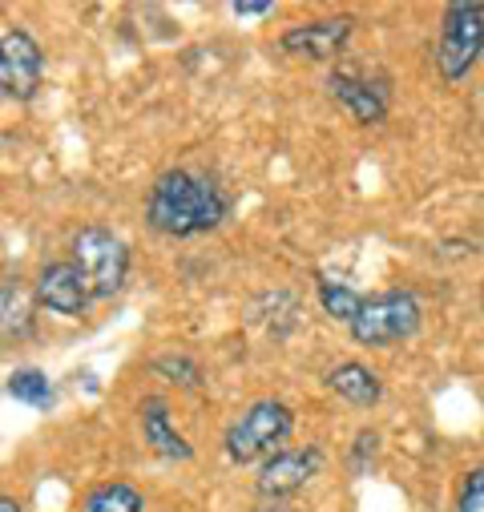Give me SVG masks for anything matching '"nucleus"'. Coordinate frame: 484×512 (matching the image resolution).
Listing matches in <instances>:
<instances>
[{"instance_id":"f257e3e1","label":"nucleus","mask_w":484,"mask_h":512,"mask_svg":"<svg viewBox=\"0 0 484 512\" xmlns=\"http://www.w3.org/2000/svg\"><path fill=\"white\" fill-rule=\"evenodd\" d=\"M230 198L198 170H166L146 198V222L166 238H198L226 222Z\"/></svg>"},{"instance_id":"f03ea898","label":"nucleus","mask_w":484,"mask_h":512,"mask_svg":"<svg viewBox=\"0 0 484 512\" xmlns=\"http://www.w3.org/2000/svg\"><path fill=\"white\" fill-rule=\"evenodd\" d=\"M295 428V416L283 400H255L247 412H242L226 436H222V448L234 464H255V460H271L279 452V444L291 436Z\"/></svg>"},{"instance_id":"7ed1b4c3","label":"nucleus","mask_w":484,"mask_h":512,"mask_svg":"<svg viewBox=\"0 0 484 512\" xmlns=\"http://www.w3.org/2000/svg\"><path fill=\"white\" fill-rule=\"evenodd\" d=\"M484 53V0H452L440 17L436 65L444 81H464Z\"/></svg>"},{"instance_id":"20e7f679","label":"nucleus","mask_w":484,"mask_h":512,"mask_svg":"<svg viewBox=\"0 0 484 512\" xmlns=\"http://www.w3.org/2000/svg\"><path fill=\"white\" fill-rule=\"evenodd\" d=\"M73 263L89 287V299H109L126 287L130 275V246L105 226H85L73 238Z\"/></svg>"},{"instance_id":"39448f33","label":"nucleus","mask_w":484,"mask_h":512,"mask_svg":"<svg viewBox=\"0 0 484 512\" xmlns=\"http://www.w3.org/2000/svg\"><path fill=\"white\" fill-rule=\"evenodd\" d=\"M420 319H424V311L412 291H384L363 303V311L355 315V323L347 331L363 347H392V343L412 339L420 331Z\"/></svg>"},{"instance_id":"423d86ee","label":"nucleus","mask_w":484,"mask_h":512,"mask_svg":"<svg viewBox=\"0 0 484 512\" xmlns=\"http://www.w3.org/2000/svg\"><path fill=\"white\" fill-rule=\"evenodd\" d=\"M45 81V53L33 33L9 25L0 33V89L9 101H33Z\"/></svg>"},{"instance_id":"0eeeda50","label":"nucleus","mask_w":484,"mask_h":512,"mask_svg":"<svg viewBox=\"0 0 484 512\" xmlns=\"http://www.w3.org/2000/svg\"><path fill=\"white\" fill-rule=\"evenodd\" d=\"M355 33V21L351 17H319V21H303V25H291L283 37H279V49L287 57H303V61H335L347 41Z\"/></svg>"},{"instance_id":"6e6552de","label":"nucleus","mask_w":484,"mask_h":512,"mask_svg":"<svg viewBox=\"0 0 484 512\" xmlns=\"http://www.w3.org/2000/svg\"><path fill=\"white\" fill-rule=\"evenodd\" d=\"M323 468V452L319 448H287L275 452L271 460H263L259 476H255V492L263 500H287L299 488H307Z\"/></svg>"},{"instance_id":"1a4fd4ad","label":"nucleus","mask_w":484,"mask_h":512,"mask_svg":"<svg viewBox=\"0 0 484 512\" xmlns=\"http://www.w3.org/2000/svg\"><path fill=\"white\" fill-rule=\"evenodd\" d=\"M327 89L331 97L359 121V125H380L388 117V81L384 77H359V73H347V69H335L327 77Z\"/></svg>"},{"instance_id":"9d476101","label":"nucleus","mask_w":484,"mask_h":512,"mask_svg":"<svg viewBox=\"0 0 484 512\" xmlns=\"http://www.w3.org/2000/svg\"><path fill=\"white\" fill-rule=\"evenodd\" d=\"M33 295H37L41 307H49L53 315H65V319L81 315L85 303H89V287H85L77 263H49V267L37 275Z\"/></svg>"},{"instance_id":"9b49d317","label":"nucleus","mask_w":484,"mask_h":512,"mask_svg":"<svg viewBox=\"0 0 484 512\" xmlns=\"http://www.w3.org/2000/svg\"><path fill=\"white\" fill-rule=\"evenodd\" d=\"M138 424H142V436L146 444L162 456V460H194V448L182 432H174L170 424V404L162 396H146L142 408H138Z\"/></svg>"},{"instance_id":"f8f14e48","label":"nucleus","mask_w":484,"mask_h":512,"mask_svg":"<svg viewBox=\"0 0 484 512\" xmlns=\"http://www.w3.org/2000/svg\"><path fill=\"white\" fill-rule=\"evenodd\" d=\"M327 388H331L343 404H351V408H376V404L384 400L380 375H376L368 363H355V359H347V363H339V367L327 371Z\"/></svg>"},{"instance_id":"ddd939ff","label":"nucleus","mask_w":484,"mask_h":512,"mask_svg":"<svg viewBox=\"0 0 484 512\" xmlns=\"http://www.w3.org/2000/svg\"><path fill=\"white\" fill-rule=\"evenodd\" d=\"M9 396L17 400V404H29V408H37V412H49L53 408V383H49V375L41 371V367H17L13 375H9Z\"/></svg>"},{"instance_id":"4468645a","label":"nucleus","mask_w":484,"mask_h":512,"mask_svg":"<svg viewBox=\"0 0 484 512\" xmlns=\"http://www.w3.org/2000/svg\"><path fill=\"white\" fill-rule=\"evenodd\" d=\"M142 508H146V500H142V492L134 484L113 480V484L93 488L85 496V508L81 512H142Z\"/></svg>"},{"instance_id":"2eb2a0df","label":"nucleus","mask_w":484,"mask_h":512,"mask_svg":"<svg viewBox=\"0 0 484 512\" xmlns=\"http://www.w3.org/2000/svg\"><path fill=\"white\" fill-rule=\"evenodd\" d=\"M319 303H323V311L331 315V319H339V323H355V315L363 311V299L359 291H351L347 283H335V279H319Z\"/></svg>"},{"instance_id":"dca6fc26","label":"nucleus","mask_w":484,"mask_h":512,"mask_svg":"<svg viewBox=\"0 0 484 512\" xmlns=\"http://www.w3.org/2000/svg\"><path fill=\"white\" fill-rule=\"evenodd\" d=\"M29 295L21 291V279H5V339H25L33 331V315H29Z\"/></svg>"},{"instance_id":"f3484780","label":"nucleus","mask_w":484,"mask_h":512,"mask_svg":"<svg viewBox=\"0 0 484 512\" xmlns=\"http://www.w3.org/2000/svg\"><path fill=\"white\" fill-rule=\"evenodd\" d=\"M154 371L170 383H182V388H202V367L190 355H158Z\"/></svg>"},{"instance_id":"a211bd4d","label":"nucleus","mask_w":484,"mask_h":512,"mask_svg":"<svg viewBox=\"0 0 484 512\" xmlns=\"http://www.w3.org/2000/svg\"><path fill=\"white\" fill-rule=\"evenodd\" d=\"M456 512H484V468H472V472L460 480Z\"/></svg>"},{"instance_id":"6ab92c4d","label":"nucleus","mask_w":484,"mask_h":512,"mask_svg":"<svg viewBox=\"0 0 484 512\" xmlns=\"http://www.w3.org/2000/svg\"><path fill=\"white\" fill-rule=\"evenodd\" d=\"M230 13H234V17H242V21L271 17V13H275V0H234V5H230Z\"/></svg>"},{"instance_id":"aec40b11","label":"nucleus","mask_w":484,"mask_h":512,"mask_svg":"<svg viewBox=\"0 0 484 512\" xmlns=\"http://www.w3.org/2000/svg\"><path fill=\"white\" fill-rule=\"evenodd\" d=\"M0 512H21V504L13 496H0Z\"/></svg>"}]
</instances>
